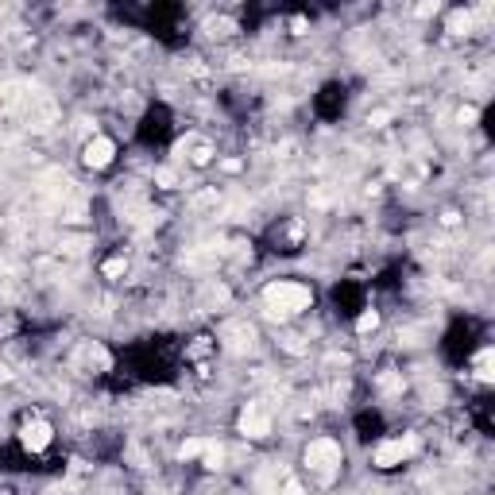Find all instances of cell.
<instances>
[{
  "mask_svg": "<svg viewBox=\"0 0 495 495\" xmlns=\"http://www.w3.org/2000/svg\"><path fill=\"white\" fill-rule=\"evenodd\" d=\"M449 31H453V35H468V31H472V12H453V16H449Z\"/></svg>",
  "mask_w": 495,
  "mask_h": 495,
  "instance_id": "10",
  "label": "cell"
},
{
  "mask_svg": "<svg viewBox=\"0 0 495 495\" xmlns=\"http://www.w3.org/2000/svg\"><path fill=\"white\" fill-rule=\"evenodd\" d=\"M202 449H205V441H202V437H190V441H182L178 456H182V460H186V456H202Z\"/></svg>",
  "mask_w": 495,
  "mask_h": 495,
  "instance_id": "17",
  "label": "cell"
},
{
  "mask_svg": "<svg viewBox=\"0 0 495 495\" xmlns=\"http://www.w3.org/2000/svg\"><path fill=\"white\" fill-rule=\"evenodd\" d=\"M190 155V163H197V166H205L209 159H213V147H209V139H202V136H190V139H182L178 144V155Z\"/></svg>",
  "mask_w": 495,
  "mask_h": 495,
  "instance_id": "8",
  "label": "cell"
},
{
  "mask_svg": "<svg viewBox=\"0 0 495 495\" xmlns=\"http://www.w3.org/2000/svg\"><path fill=\"white\" fill-rule=\"evenodd\" d=\"M492 356H495L492 349H480V356H476V376L484 379V383H487V379L495 376V371H492Z\"/></svg>",
  "mask_w": 495,
  "mask_h": 495,
  "instance_id": "12",
  "label": "cell"
},
{
  "mask_svg": "<svg viewBox=\"0 0 495 495\" xmlns=\"http://www.w3.org/2000/svg\"><path fill=\"white\" fill-rule=\"evenodd\" d=\"M124 271H128V260H124V255H113V260H105V267H101V275H105V279H120Z\"/></svg>",
  "mask_w": 495,
  "mask_h": 495,
  "instance_id": "13",
  "label": "cell"
},
{
  "mask_svg": "<svg viewBox=\"0 0 495 495\" xmlns=\"http://www.w3.org/2000/svg\"><path fill=\"white\" fill-rule=\"evenodd\" d=\"M205 302H209V306H221V302H229V291H224L221 282H209V287H205Z\"/></svg>",
  "mask_w": 495,
  "mask_h": 495,
  "instance_id": "15",
  "label": "cell"
},
{
  "mask_svg": "<svg viewBox=\"0 0 495 495\" xmlns=\"http://www.w3.org/2000/svg\"><path fill=\"white\" fill-rule=\"evenodd\" d=\"M50 426L43 422V418H35V422H23L20 426V441H23V449H31V453H43V449L50 445Z\"/></svg>",
  "mask_w": 495,
  "mask_h": 495,
  "instance_id": "7",
  "label": "cell"
},
{
  "mask_svg": "<svg viewBox=\"0 0 495 495\" xmlns=\"http://www.w3.org/2000/svg\"><path fill=\"white\" fill-rule=\"evenodd\" d=\"M221 340H224L229 352H248L255 344V329L248 325V321H229V325L221 329Z\"/></svg>",
  "mask_w": 495,
  "mask_h": 495,
  "instance_id": "5",
  "label": "cell"
},
{
  "mask_svg": "<svg viewBox=\"0 0 495 495\" xmlns=\"http://www.w3.org/2000/svg\"><path fill=\"white\" fill-rule=\"evenodd\" d=\"M387 120H391V113H387V108H379V113H371V117H368V124L371 128H383Z\"/></svg>",
  "mask_w": 495,
  "mask_h": 495,
  "instance_id": "20",
  "label": "cell"
},
{
  "mask_svg": "<svg viewBox=\"0 0 495 495\" xmlns=\"http://www.w3.org/2000/svg\"><path fill=\"white\" fill-rule=\"evenodd\" d=\"M205 31L213 35V39H224V35H233L236 23L229 20V16H213V20H205Z\"/></svg>",
  "mask_w": 495,
  "mask_h": 495,
  "instance_id": "9",
  "label": "cell"
},
{
  "mask_svg": "<svg viewBox=\"0 0 495 495\" xmlns=\"http://www.w3.org/2000/svg\"><path fill=\"white\" fill-rule=\"evenodd\" d=\"M456 120H460V124H476V120H480V108H476V105H465V108H460V113H456Z\"/></svg>",
  "mask_w": 495,
  "mask_h": 495,
  "instance_id": "19",
  "label": "cell"
},
{
  "mask_svg": "<svg viewBox=\"0 0 495 495\" xmlns=\"http://www.w3.org/2000/svg\"><path fill=\"white\" fill-rule=\"evenodd\" d=\"M291 28H294V35H302V31H306V16H294Z\"/></svg>",
  "mask_w": 495,
  "mask_h": 495,
  "instance_id": "23",
  "label": "cell"
},
{
  "mask_svg": "<svg viewBox=\"0 0 495 495\" xmlns=\"http://www.w3.org/2000/svg\"><path fill=\"white\" fill-rule=\"evenodd\" d=\"M113 155H117V144L105 139V136H93L86 144V151H81V163L93 166V171H105V166L113 163Z\"/></svg>",
  "mask_w": 495,
  "mask_h": 495,
  "instance_id": "6",
  "label": "cell"
},
{
  "mask_svg": "<svg viewBox=\"0 0 495 495\" xmlns=\"http://www.w3.org/2000/svg\"><path fill=\"white\" fill-rule=\"evenodd\" d=\"M240 434L244 437H267L271 434V410L263 402H248L240 414Z\"/></svg>",
  "mask_w": 495,
  "mask_h": 495,
  "instance_id": "4",
  "label": "cell"
},
{
  "mask_svg": "<svg viewBox=\"0 0 495 495\" xmlns=\"http://www.w3.org/2000/svg\"><path fill=\"white\" fill-rule=\"evenodd\" d=\"M376 325H379V313L376 310H368V313H360V318H356V333H371Z\"/></svg>",
  "mask_w": 495,
  "mask_h": 495,
  "instance_id": "18",
  "label": "cell"
},
{
  "mask_svg": "<svg viewBox=\"0 0 495 495\" xmlns=\"http://www.w3.org/2000/svg\"><path fill=\"white\" fill-rule=\"evenodd\" d=\"M155 182L163 186V190H175V186H178V175L171 171V166H159V171H155Z\"/></svg>",
  "mask_w": 495,
  "mask_h": 495,
  "instance_id": "16",
  "label": "cell"
},
{
  "mask_svg": "<svg viewBox=\"0 0 495 495\" xmlns=\"http://www.w3.org/2000/svg\"><path fill=\"white\" fill-rule=\"evenodd\" d=\"M202 460H205V468H221V460H224V449L217 445V441H205V449H202Z\"/></svg>",
  "mask_w": 495,
  "mask_h": 495,
  "instance_id": "11",
  "label": "cell"
},
{
  "mask_svg": "<svg viewBox=\"0 0 495 495\" xmlns=\"http://www.w3.org/2000/svg\"><path fill=\"white\" fill-rule=\"evenodd\" d=\"M437 8H441V4H437V0H434V4H418V16H434Z\"/></svg>",
  "mask_w": 495,
  "mask_h": 495,
  "instance_id": "22",
  "label": "cell"
},
{
  "mask_svg": "<svg viewBox=\"0 0 495 495\" xmlns=\"http://www.w3.org/2000/svg\"><path fill=\"white\" fill-rule=\"evenodd\" d=\"M282 495H302V484L287 476V480H282Z\"/></svg>",
  "mask_w": 495,
  "mask_h": 495,
  "instance_id": "21",
  "label": "cell"
},
{
  "mask_svg": "<svg viewBox=\"0 0 495 495\" xmlns=\"http://www.w3.org/2000/svg\"><path fill=\"white\" fill-rule=\"evenodd\" d=\"M113 495H120V492H113Z\"/></svg>",
  "mask_w": 495,
  "mask_h": 495,
  "instance_id": "24",
  "label": "cell"
},
{
  "mask_svg": "<svg viewBox=\"0 0 495 495\" xmlns=\"http://www.w3.org/2000/svg\"><path fill=\"white\" fill-rule=\"evenodd\" d=\"M379 391H387V395H398V391H402V379H398L395 371H383V376H379Z\"/></svg>",
  "mask_w": 495,
  "mask_h": 495,
  "instance_id": "14",
  "label": "cell"
},
{
  "mask_svg": "<svg viewBox=\"0 0 495 495\" xmlns=\"http://www.w3.org/2000/svg\"><path fill=\"white\" fill-rule=\"evenodd\" d=\"M306 465H310V472H318L321 480L329 484L333 476H337V468H340V445L329 441V437L310 441V445H306Z\"/></svg>",
  "mask_w": 495,
  "mask_h": 495,
  "instance_id": "2",
  "label": "cell"
},
{
  "mask_svg": "<svg viewBox=\"0 0 495 495\" xmlns=\"http://www.w3.org/2000/svg\"><path fill=\"white\" fill-rule=\"evenodd\" d=\"M310 302H313V294H310V287H302V282H271V287L263 291L267 318H279V321L302 313Z\"/></svg>",
  "mask_w": 495,
  "mask_h": 495,
  "instance_id": "1",
  "label": "cell"
},
{
  "mask_svg": "<svg viewBox=\"0 0 495 495\" xmlns=\"http://www.w3.org/2000/svg\"><path fill=\"white\" fill-rule=\"evenodd\" d=\"M414 449H418V437H414V434L391 437V441H379L376 453H371V465H376V468H395V465H402V460H407Z\"/></svg>",
  "mask_w": 495,
  "mask_h": 495,
  "instance_id": "3",
  "label": "cell"
}]
</instances>
